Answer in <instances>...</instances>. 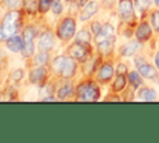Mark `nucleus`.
I'll return each instance as SVG.
<instances>
[{"instance_id": "nucleus-1", "label": "nucleus", "mask_w": 159, "mask_h": 143, "mask_svg": "<svg viewBox=\"0 0 159 143\" xmlns=\"http://www.w3.org/2000/svg\"><path fill=\"white\" fill-rule=\"evenodd\" d=\"M19 22H20V12L19 11L14 10L5 15V17L2 20V25H1V31L5 35L6 40L16 34Z\"/></svg>"}, {"instance_id": "nucleus-2", "label": "nucleus", "mask_w": 159, "mask_h": 143, "mask_svg": "<svg viewBox=\"0 0 159 143\" xmlns=\"http://www.w3.org/2000/svg\"><path fill=\"white\" fill-rule=\"evenodd\" d=\"M99 97V90L93 82H83L77 87V98L81 101H96Z\"/></svg>"}, {"instance_id": "nucleus-3", "label": "nucleus", "mask_w": 159, "mask_h": 143, "mask_svg": "<svg viewBox=\"0 0 159 143\" xmlns=\"http://www.w3.org/2000/svg\"><path fill=\"white\" fill-rule=\"evenodd\" d=\"M76 31V22L72 17H66L62 20V22L58 25L57 27V36L61 40H70L71 37H73Z\"/></svg>"}, {"instance_id": "nucleus-4", "label": "nucleus", "mask_w": 159, "mask_h": 143, "mask_svg": "<svg viewBox=\"0 0 159 143\" xmlns=\"http://www.w3.org/2000/svg\"><path fill=\"white\" fill-rule=\"evenodd\" d=\"M22 39H24V47L21 50L22 55L25 57H29L34 53V50H35V46H34V39H35V31L32 27H27L25 29L24 31V35H22Z\"/></svg>"}, {"instance_id": "nucleus-5", "label": "nucleus", "mask_w": 159, "mask_h": 143, "mask_svg": "<svg viewBox=\"0 0 159 143\" xmlns=\"http://www.w3.org/2000/svg\"><path fill=\"white\" fill-rule=\"evenodd\" d=\"M118 11L124 21H130L134 17V9L132 0H120L118 5Z\"/></svg>"}, {"instance_id": "nucleus-6", "label": "nucleus", "mask_w": 159, "mask_h": 143, "mask_svg": "<svg viewBox=\"0 0 159 143\" xmlns=\"http://www.w3.org/2000/svg\"><path fill=\"white\" fill-rule=\"evenodd\" d=\"M68 53H70L71 57H73V58L81 61V62H83V61H86V58H87L88 50L86 48L84 45L76 42V44H73V45L70 46V48H68Z\"/></svg>"}, {"instance_id": "nucleus-7", "label": "nucleus", "mask_w": 159, "mask_h": 143, "mask_svg": "<svg viewBox=\"0 0 159 143\" xmlns=\"http://www.w3.org/2000/svg\"><path fill=\"white\" fill-rule=\"evenodd\" d=\"M55 40H53V35L50 31H45L43 34H41V36L39 37V47L42 51H47L51 50L53 47Z\"/></svg>"}, {"instance_id": "nucleus-8", "label": "nucleus", "mask_w": 159, "mask_h": 143, "mask_svg": "<svg viewBox=\"0 0 159 143\" xmlns=\"http://www.w3.org/2000/svg\"><path fill=\"white\" fill-rule=\"evenodd\" d=\"M113 34H114L113 26L109 25V24H104V25L101 27V30L98 31V34L96 35V42L98 44V42H102V41H104V40L112 39V37H114Z\"/></svg>"}, {"instance_id": "nucleus-9", "label": "nucleus", "mask_w": 159, "mask_h": 143, "mask_svg": "<svg viewBox=\"0 0 159 143\" xmlns=\"http://www.w3.org/2000/svg\"><path fill=\"white\" fill-rule=\"evenodd\" d=\"M76 67L77 66H76V62H75L73 57H67L66 58V62L63 65V68H62V71L60 73V76L63 77V78L72 77L75 75V72H76Z\"/></svg>"}, {"instance_id": "nucleus-10", "label": "nucleus", "mask_w": 159, "mask_h": 143, "mask_svg": "<svg viewBox=\"0 0 159 143\" xmlns=\"http://www.w3.org/2000/svg\"><path fill=\"white\" fill-rule=\"evenodd\" d=\"M6 46L9 50H11L12 52H19L22 50L24 47V39L19 37V36H11L6 40Z\"/></svg>"}, {"instance_id": "nucleus-11", "label": "nucleus", "mask_w": 159, "mask_h": 143, "mask_svg": "<svg viewBox=\"0 0 159 143\" xmlns=\"http://www.w3.org/2000/svg\"><path fill=\"white\" fill-rule=\"evenodd\" d=\"M152 35V29L150 26L147 24V22H142L139 25V27L137 29V32H135V36L139 41H147Z\"/></svg>"}, {"instance_id": "nucleus-12", "label": "nucleus", "mask_w": 159, "mask_h": 143, "mask_svg": "<svg viewBox=\"0 0 159 143\" xmlns=\"http://www.w3.org/2000/svg\"><path fill=\"white\" fill-rule=\"evenodd\" d=\"M97 9H98V6H97V4H96L94 1L87 2V5L83 7V10H82V12H81V15H80V19H81L82 21L88 20L89 17H92V16L96 14Z\"/></svg>"}, {"instance_id": "nucleus-13", "label": "nucleus", "mask_w": 159, "mask_h": 143, "mask_svg": "<svg viewBox=\"0 0 159 143\" xmlns=\"http://www.w3.org/2000/svg\"><path fill=\"white\" fill-rule=\"evenodd\" d=\"M112 76H113V67H112V65H109V63L102 65V67L98 71V80L102 81V82H107V81H109L112 78Z\"/></svg>"}, {"instance_id": "nucleus-14", "label": "nucleus", "mask_w": 159, "mask_h": 143, "mask_svg": "<svg viewBox=\"0 0 159 143\" xmlns=\"http://www.w3.org/2000/svg\"><path fill=\"white\" fill-rule=\"evenodd\" d=\"M45 76H46V70H45L42 66H40V67L35 68V70L30 73L29 80H30L31 83H34V85H39V83L42 82V80L45 78Z\"/></svg>"}, {"instance_id": "nucleus-15", "label": "nucleus", "mask_w": 159, "mask_h": 143, "mask_svg": "<svg viewBox=\"0 0 159 143\" xmlns=\"http://www.w3.org/2000/svg\"><path fill=\"white\" fill-rule=\"evenodd\" d=\"M138 71L139 73L145 77V78H154L157 76V70L152 66V65H148V63H143L138 67Z\"/></svg>"}, {"instance_id": "nucleus-16", "label": "nucleus", "mask_w": 159, "mask_h": 143, "mask_svg": "<svg viewBox=\"0 0 159 143\" xmlns=\"http://www.w3.org/2000/svg\"><path fill=\"white\" fill-rule=\"evenodd\" d=\"M113 42H114V37L112 39H108V40H104L102 42H98L97 46H98V50L103 55H108L112 52V48H113Z\"/></svg>"}, {"instance_id": "nucleus-17", "label": "nucleus", "mask_w": 159, "mask_h": 143, "mask_svg": "<svg viewBox=\"0 0 159 143\" xmlns=\"http://www.w3.org/2000/svg\"><path fill=\"white\" fill-rule=\"evenodd\" d=\"M157 97V92L152 88H142L139 91V98L142 101H154Z\"/></svg>"}, {"instance_id": "nucleus-18", "label": "nucleus", "mask_w": 159, "mask_h": 143, "mask_svg": "<svg viewBox=\"0 0 159 143\" xmlns=\"http://www.w3.org/2000/svg\"><path fill=\"white\" fill-rule=\"evenodd\" d=\"M66 56H57L53 61H52V63H51V67H52V70L57 73V75H60L61 73V71H62V68H63V65H65V62H66Z\"/></svg>"}, {"instance_id": "nucleus-19", "label": "nucleus", "mask_w": 159, "mask_h": 143, "mask_svg": "<svg viewBox=\"0 0 159 143\" xmlns=\"http://www.w3.org/2000/svg\"><path fill=\"white\" fill-rule=\"evenodd\" d=\"M89 41H91V34L86 30H81L77 35H76V42L78 44H82L84 46H88L89 45Z\"/></svg>"}, {"instance_id": "nucleus-20", "label": "nucleus", "mask_w": 159, "mask_h": 143, "mask_svg": "<svg viewBox=\"0 0 159 143\" xmlns=\"http://www.w3.org/2000/svg\"><path fill=\"white\" fill-rule=\"evenodd\" d=\"M138 48V42H129L127 45H124L120 50V53L123 56H132Z\"/></svg>"}, {"instance_id": "nucleus-21", "label": "nucleus", "mask_w": 159, "mask_h": 143, "mask_svg": "<svg viewBox=\"0 0 159 143\" xmlns=\"http://www.w3.org/2000/svg\"><path fill=\"white\" fill-rule=\"evenodd\" d=\"M52 2H53V0H39L37 1V10L40 12L45 14L50 10V7L52 6Z\"/></svg>"}, {"instance_id": "nucleus-22", "label": "nucleus", "mask_w": 159, "mask_h": 143, "mask_svg": "<svg viewBox=\"0 0 159 143\" xmlns=\"http://www.w3.org/2000/svg\"><path fill=\"white\" fill-rule=\"evenodd\" d=\"M128 78H129V82L132 83V86H133L134 88H137V87H139V86L142 85V78L139 77V73H138V72L132 71V72L128 75Z\"/></svg>"}, {"instance_id": "nucleus-23", "label": "nucleus", "mask_w": 159, "mask_h": 143, "mask_svg": "<svg viewBox=\"0 0 159 143\" xmlns=\"http://www.w3.org/2000/svg\"><path fill=\"white\" fill-rule=\"evenodd\" d=\"M125 77L123 75H118V77L116 78L114 83H113V90L114 91H122L125 87Z\"/></svg>"}, {"instance_id": "nucleus-24", "label": "nucleus", "mask_w": 159, "mask_h": 143, "mask_svg": "<svg viewBox=\"0 0 159 143\" xmlns=\"http://www.w3.org/2000/svg\"><path fill=\"white\" fill-rule=\"evenodd\" d=\"M47 61H48V56L45 52H40L35 56V63L37 66H45L47 63Z\"/></svg>"}, {"instance_id": "nucleus-25", "label": "nucleus", "mask_w": 159, "mask_h": 143, "mask_svg": "<svg viewBox=\"0 0 159 143\" xmlns=\"http://www.w3.org/2000/svg\"><path fill=\"white\" fill-rule=\"evenodd\" d=\"M71 93H72V86L66 85V86H63V87H61V88L58 90V98H60V99H63V98H66L67 96H70Z\"/></svg>"}, {"instance_id": "nucleus-26", "label": "nucleus", "mask_w": 159, "mask_h": 143, "mask_svg": "<svg viewBox=\"0 0 159 143\" xmlns=\"http://www.w3.org/2000/svg\"><path fill=\"white\" fill-rule=\"evenodd\" d=\"M150 5V0H135V6L139 11H144L149 7Z\"/></svg>"}, {"instance_id": "nucleus-27", "label": "nucleus", "mask_w": 159, "mask_h": 143, "mask_svg": "<svg viewBox=\"0 0 159 143\" xmlns=\"http://www.w3.org/2000/svg\"><path fill=\"white\" fill-rule=\"evenodd\" d=\"M51 9H52L53 14L58 15V14H60V12L62 11V4H61V0H53V2H52V6H51Z\"/></svg>"}, {"instance_id": "nucleus-28", "label": "nucleus", "mask_w": 159, "mask_h": 143, "mask_svg": "<svg viewBox=\"0 0 159 143\" xmlns=\"http://www.w3.org/2000/svg\"><path fill=\"white\" fill-rule=\"evenodd\" d=\"M152 22H153V26L157 31H159V10L155 11L152 16Z\"/></svg>"}, {"instance_id": "nucleus-29", "label": "nucleus", "mask_w": 159, "mask_h": 143, "mask_svg": "<svg viewBox=\"0 0 159 143\" xmlns=\"http://www.w3.org/2000/svg\"><path fill=\"white\" fill-rule=\"evenodd\" d=\"M22 73H24L22 70H16V71L12 73V78H14L15 81H20V80L22 78V76H24Z\"/></svg>"}, {"instance_id": "nucleus-30", "label": "nucleus", "mask_w": 159, "mask_h": 143, "mask_svg": "<svg viewBox=\"0 0 159 143\" xmlns=\"http://www.w3.org/2000/svg\"><path fill=\"white\" fill-rule=\"evenodd\" d=\"M4 2L6 6H10V7H16L17 5H20L19 0H4Z\"/></svg>"}, {"instance_id": "nucleus-31", "label": "nucleus", "mask_w": 159, "mask_h": 143, "mask_svg": "<svg viewBox=\"0 0 159 143\" xmlns=\"http://www.w3.org/2000/svg\"><path fill=\"white\" fill-rule=\"evenodd\" d=\"M125 72H127V67H125V65L119 63L118 67H117V73H118V75H123V73H125Z\"/></svg>"}, {"instance_id": "nucleus-32", "label": "nucleus", "mask_w": 159, "mask_h": 143, "mask_svg": "<svg viewBox=\"0 0 159 143\" xmlns=\"http://www.w3.org/2000/svg\"><path fill=\"white\" fill-rule=\"evenodd\" d=\"M101 27H102V26H101L98 22H93V24H92V32L97 35V34H98V31L101 30Z\"/></svg>"}, {"instance_id": "nucleus-33", "label": "nucleus", "mask_w": 159, "mask_h": 143, "mask_svg": "<svg viewBox=\"0 0 159 143\" xmlns=\"http://www.w3.org/2000/svg\"><path fill=\"white\" fill-rule=\"evenodd\" d=\"M34 5H35V0H26V9L29 11H34Z\"/></svg>"}, {"instance_id": "nucleus-34", "label": "nucleus", "mask_w": 159, "mask_h": 143, "mask_svg": "<svg viewBox=\"0 0 159 143\" xmlns=\"http://www.w3.org/2000/svg\"><path fill=\"white\" fill-rule=\"evenodd\" d=\"M143 63H145V61L143 60V58H135V65H137V67H139L140 65H143Z\"/></svg>"}, {"instance_id": "nucleus-35", "label": "nucleus", "mask_w": 159, "mask_h": 143, "mask_svg": "<svg viewBox=\"0 0 159 143\" xmlns=\"http://www.w3.org/2000/svg\"><path fill=\"white\" fill-rule=\"evenodd\" d=\"M154 61H155V65H157V67L159 68V52L155 55V58H154Z\"/></svg>"}, {"instance_id": "nucleus-36", "label": "nucleus", "mask_w": 159, "mask_h": 143, "mask_svg": "<svg viewBox=\"0 0 159 143\" xmlns=\"http://www.w3.org/2000/svg\"><path fill=\"white\" fill-rule=\"evenodd\" d=\"M2 40H6V37H5V35L2 34V31H1V29H0V41H2Z\"/></svg>"}, {"instance_id": "nucleus-37", "label": "nucleus", "mask_w": 159, "mask_h": 143, "mask_svg": "<svg viewBox=\"0 0 159 143\" xmlns=\"http://www.w3.org/2000/svg\"><path fill=\"white\" fill-rule=\"evenodd\" d=\"M42 101H55V98H53V97H51V96H50V97H46V98H43V99H42Z\"/></svg>"}, {"instance_id": "nucleus-38", "label": "nucleus", "mask_w": 159, "mask_h": 143, "mask_svg": "<svg viewBox=\"0 0 159 143\" xmlns=\"http://www.w3.org/2000/svg\"><path fill=\"white\" fill-rule=\"evenodd\" d=\"M154 2H155L157 6H159V0H154Z\"/></svg>"}, {"instance_id": "nucleus-39", "label": "nucleus", "mask_w": 159, "mask_h": 143, "mask_svg": "<svg viewBox=\"0 0 159 143\" xmlns=\"http://www.w3.org/2000/svg\"><path fill=\"white\" fill-rule=\"evenodd\" d=\"M66 1H73V0H66Z\"/></svg>"}]
</instances>
